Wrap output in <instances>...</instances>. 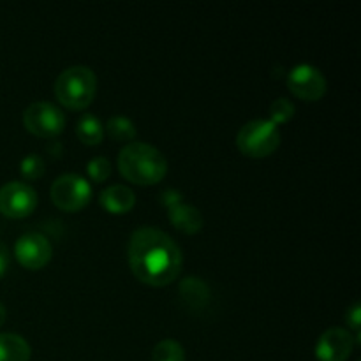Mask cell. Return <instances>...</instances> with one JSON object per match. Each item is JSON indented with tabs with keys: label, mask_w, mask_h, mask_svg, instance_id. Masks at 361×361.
<instances>
[{
	"label": "cell",
	"mask_w": 361,
	"mask_h": 361,
	"mask_svg": "<svg viewBox=\"0 0 361 361\" xmlns=\"http://www.w3.org/2000/svg\"><path fill=\"white\" fill-rule=\"evenodd\" d=\"M152 361H185V351L180 342L164 338L152 351Z\"/></svg>",
	"instance_id": "obj_16"
},
{
	"label": "cell",
	"mask_w": 361,
	"mask_h": 361,
	"mask_svg": "<svg viewBox=\"0 0 361 361\" xmlns=\"http://www.w3.org/2000/svg\"><path fill=\"white\" fill-rule=\"evenodd\" d=\"M355 348V337L345 328H328L316 344V358L319 361H345Z\"/></svg>",
	"instance_id": "obj_10"
},
{
	"label": "cell",
	"mask_w": 361,
	"mask_h": 361,
	"mask_svg": "<svg viewBox=\"0 0 361 361\" xmlns=\"http://www.w3.org/2000/svg\"><path fill=\"white\" fill-rule=\"evenodd\" d=\"M169 210V221L175 224L183 233H197L203 228V215L192 204H187L178 201V203L168 207Z\"/></svg>",
	"instance_id": "obj_12"
},
{
	"label": "cell",
	"mask_w": 361,
	"mask_h": 361,
	"mask_svg": "<svg viewBox=\"0 0 361 361\" xmlns=\"http://www.w3.org/2000/svg\"><path fill=\"white\" fill-rule=\"evenodd\" d=\"M30 344L18 334H0V361H28Z\"/></svg>",
	"instance_id": "obj_13"
},
{
	"label": "cell",
	"mask_w": 361,
	"mask_h": 361,
	"mask_svg": "<svg viewBox=\"0 0 361 361\" xmlns=\"http://www.w3.org/2000/svg\"><path fill=\"white\" fill-rule=\"evenodd\" d=\"M108 133L116 141H133L136 137V126L123 115H113L108 120Z\"/></svg>",
	"instance_id": "obj_17"
},
{
	"label": "cell",
	"mask_w": 361,
	"mask_h": 361,
	"mask_svg": "<svg viewBox=\"0 0 361 361\" xmlns=\"http://www.w3.org/2000/svg\"><path fill=\"white\" fill-rule=\"evenodd\" d=\"M360 314H361L360 303H355L353 307H349L348 314H345V321H348L349 328L356 334V341H358L360 337Z\"/></svg>",
	"instance_id": "obj_21"
},
{
	"label": "cell",
	"mask_w": 361,
	"mask_h": 361,
	"mask_svg": "<svg viewBox=\"0 0 361 361\" xmlns=\"http://www.w3.org/2000/svg\"><path fill=\"white\" fill-rule=\"evenodd\" d=\"M118 169L129 182L152 185L161 182L168 173L164 154L154 145L143 141H130L120 150Z\"/></svg>",
	"instance_id": "obj_2"
},
{
	"label": "cell",
	"mask_w": 361,
	"mask_h": 361,
	"mask_svg": "<svg viewBox=\"0 0 361 361\" xmlns=\"http://www.w3.org/2000/svg\"><path fill=\"white\" fill-rule=\"evenodd\" d=\"M87 171L94 182H104L111 175V162L106 157H94L88 161Z\"/></svg>",
	"instance_id": "obj_20"
},
{
	"label": "cell",
	"mask_w": 361,
	"mask_h": 361,
	"mask_svg": "<svg viewBox=\"0 0 361 361\" xmlns=\"http://www.w3.org/2000/svg\"><path fill=\"white\" fill-rule=\"evenodd\" d=\"M7 317V312H6V307H4V303H0V326L4 324V321H6Z\"/></svg>",
	"instance_id": "obj_23"
},
{
	"label": "cell",
	"mask_w": 361,
	"mask_h": 361,
	"mask_svg": "<svg viewBox=\"0 0 361 361\" xmlns=\"http://www.w3.org/2000/svg\"><path fill=\"white\" fill-rule=\"evenodd\" d=\"M101 204L111 214H126L136 203V196L133 190L122 183H115V185L106 187L101 192Z\"/></svg>",
	"instance_id": "obj_11"
},
{
	"label": "cell",
	"mask_w": 361,
	"mask_h": 361,
	"mask_svg": "<svg viewBox=\"0 0 361 361\" xmlns=\"http://www.w3.org/2000/svg\"><path fill=\"white\" fill-rule=\"evenodd\" d=\"M236 145L250 157H267L281 145V133L270 118H254L243 123L238 130Z\"/></svg>",
	"instance_id": "obj_4"
},
{
	"label": "cell",
	"mask_w": 361,
	"mask_h": 361,
	"mask_svg": "<svg viewBox=\"0 0 361 361\" xmlns=\"http://www.w3.org/2000/svg\"><path fill=\"white\" fill-rule=\"evenodd\" d=\"M14 254L25 268L39 270L51 259L53 247L48 236L37 231H28L18 238L16 245H14Z\"/></svg>",
	"instance_id": "obj_9"
},
{
	"label": "cell",
	"mask_w": 361,
	"mask_h": 361,
	"mask_svg": "<svg viewBox=\"0 0 361 361\" xmlns=\"http://www.w3.org/2000/svg\"><path fill=\"white\" fill-rule=\"evenodd\" d=\"M288 87L296 97L317 101L326 94V78L312 63H298L288 74Z\"/></svg>",
	"instance_id": "obj_7"
},
{
	"label": "cell",
	"mask_w": 361,
	"mask_h": 361,
	"mask_svg": "<svg viewBox=\"0 0 361 361\" xmlns=\"http://www.w3.org/2000/svg\"><path fill=\"white\" fill-rule=\"evenodd\" d=\"M293 115H295V104L289 99L279 97L270 104V120L275 126L288 122Z\"/></svg>",
	"instance_id": "obj_18"
},
{
	"label": "cell",
	"mask_w": 361,
	"mask_h": 361,
	"mask_svg": "<svg viewBox=\"0 0 361 361\" xmlns=\"http://www.w3.org/2000/svg\"><path fill=\"white\" fill-rule=\"evenodd\" d=\"M37 207V192L28 183L7 182L0 187V212L7 217H27Z\"/></svg>",
	"instance_id": "obj_8"
},
{
	"label": "cell",
	"mask_w": 361,
	"mask_h": 361,
	"mask_svg": "<svg viewBox=\"0 0 361 361\" xmlns=\"http://www.w3.org/2000/svg\"><path fill=\"white\" fill-rule=\"evenodd\" d=\"M7 267H9V250L0 242V275L6 274Z\"/></svg>",
	"instance_id": "obj_22"
},
{
	"label": "cell",
	"mask_w": 361,
	"mask_h": 361,
	"mask_svg": "<svg viewBox=\"0 0 361 361\" xmlns=\"http://www.w3.org/2000/svg\"><path fill=\"white\" fill-rule=\"evenodd\" d=\"M180 295H182L183 302L192 309H200L210 298V288L207 282L200 277H187L180 284Z\"/></svg>",
	"instance_id": "obj_14"
},
{
	"label": "cell",
	"mask_w": 361,
	"mask_h": 361,
	"mask_svg": "<svg viewBox=\"0 0 361 361\" xmlns=\"http://www.w3.org/2000/svg\"><path fill=\"white\" fill-rule=\"evenodd\" d=\"M97 90V76L87 66H71L59 74L55 94L62 104L73 109H83L94 101Z\"/></svg>",
	"instance_id": "obj_3"
},
{
	"label": "cell",
	"mask_w": 361,
	"mask_h": 361,
	"mask_svg": "<svg viewBox=\"0 0 361 361\" xmlns=\"http://www.w3.org/2000/svg\"><path fill=\"white\" fill-rule=\"evenodd\" d=\"M76 134L83 143L97 145L101 143L102 137H104V126H102L101 120L95 115L85 113V115L78 120Z\"/></svg>",
	"instance_id": "obj_15"
},
{
	"label": "cell",
	"mask_w": 361,
	"mask_h": 361,
	"mask_svg": "<svg viewBox=\"0 0 361 361\" xmlns=\"http://www.w3.org/2000/svg\"><path fill=\"white\" fill-rule=\"evenodd\" d=\"M23 123L32 134L41 137H51L62 133L66 116L62 109L48 101H35L23 111Z\"/></svg>",
	"instance_id": "obj_6"
},
{
	"label": "cell",
	"mask_w": 361,
	"mask_h": 361,
	"mask_svg": "<svg viewBox=\"0 0 361 361\" xmlns=\"http://www.w3.org/2000/svg\"><path fill=\"white\" fill-rule=\"evenodd\" d=\"M20 171L27 180L39 178V176H42V173H44V161H42L41 155L28 154L27 157L21 159Z\"/></svg>",
	"instance_id": "obj_19"
},
{
	"label": "cell",
	"mask_w": 361,
	"mask_h": 361,
	"mask_svg": "<svg viewBox=\"0 0 361 361\" xmlns=\"http://www.w3.org/2000/svg\"><path fill=\"white\" fill-rule=\"evenodd\" d=\"M49 194L60 210L76 212L90 201L92 189L87 178L78 173H63L51 183Z\"/></svg>",
	"instance_id": "obj_5"
},
{
	"label": "cell",
	"mask_w": 361,
	"mask_h": 361,
	"mask_svg": "<svg viewBox=\"0 0 361 361\" xmlns=\"http://www.w3.org/2000/svg\"><path fill=\"white\" fill-rule=\"evenodd\" d=\"M182 263V250L168 233L157 228H150V226H143L130 235V270L145 284H171L180 275Z\"/></svg>",
	"instance_id": "obj_1"
}]
</instances>
